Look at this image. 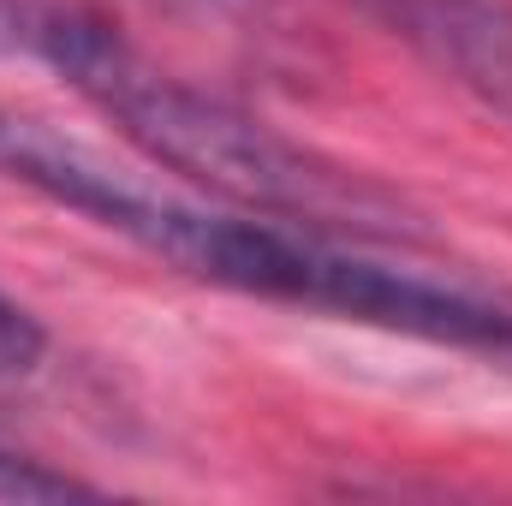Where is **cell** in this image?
I'll return each mask as SVG.
<instances>
[{"mask_svg": "<svg viewBox=\"0 0 512 506\" xmlns=\"http://www.w3.org/2000/svg\"><path fill=\"white\" fill-rule=\"evenodd\" d=\"M167 6H185V12H221V18H227V12H256L262 0H167Z\"/></svg>", "mask_w": 512, "mask_h": 506, "instance_id": "cell-6", "label": "cell"}, {"mask_svg": "<svg viewBox=\"0 0 512 506\" xmlns=\"http://www.w3.org/2000/svg\"><path fill=\"white\" fill-rule=\"evenodd\" d=\"M411 54L512 120V0H358Z\"/></svg>", "mask_w": 512, "mask_h": 506, "instance_id": "cell-3", "label": "cell"}, {"mask_svg": "<svg viewBox=\"0 0 512 506\" xmlns=\"http://www.w3.org/2000/svg\"><path fill=\"white\" fill-rule=\"evenodd\" d=\"M0 54L42 60L90 108H102L155 167L239 203L245 215L352 233H370L393 215L370 179H352L322 155L298 149L292 137L239 114L233 102L155 72L102 12L78 0H0Z\"/></svg>", "mask_w": 512, "mask_h": 506, "instance_id": "cell-1", "label": "cell"}, {"mask_svg": "<svg viewBox=\"0 0 512 506\" xmlns=\"http://www.w3.org/2000/svg\"><path fill=\"white\" fill-rule=\"evenodd\" d=\"M42 352H48L42 322H36L18 298H6V292H0V381L30 376V370L42 364Z\"/></svg>", "mask_w": 512, "mask_h": 506, "instance_id": "cell-5", "label": "cell"}, {"mask_svg": "<svg viewBox=\"0 0 512 506\" xmlns=\"http://www.w3.org/2000/svg\"><path fill=\"white\" fill-rule=\"evenodd\" d=\"M209 286L298 304V310H328L340 322H364L382 334L471 352V358L512 370V304L387 268L376 256H358L322 239V227H298V221H274V215H262V221L227 215Z\"/></svg>", "mask_w": 512, "mask_h": 506, "instance_id": "cell-2", "label": "cell"}, {"mask_svg": "<svg viewBox=\"0 0 512 506\" xmlns=\"http://www.w3.org/2000/svg\"><path fill=\"white\" fill-rule=\"evenodd\" d=\"M66 495H96V489L42 465V459H24V453L0 447V501H66Z\"/></svg>", "mask_w": 512, "mask_h": 506, "instance_id": "cell-4", "label": "cell"}]
</instances>
